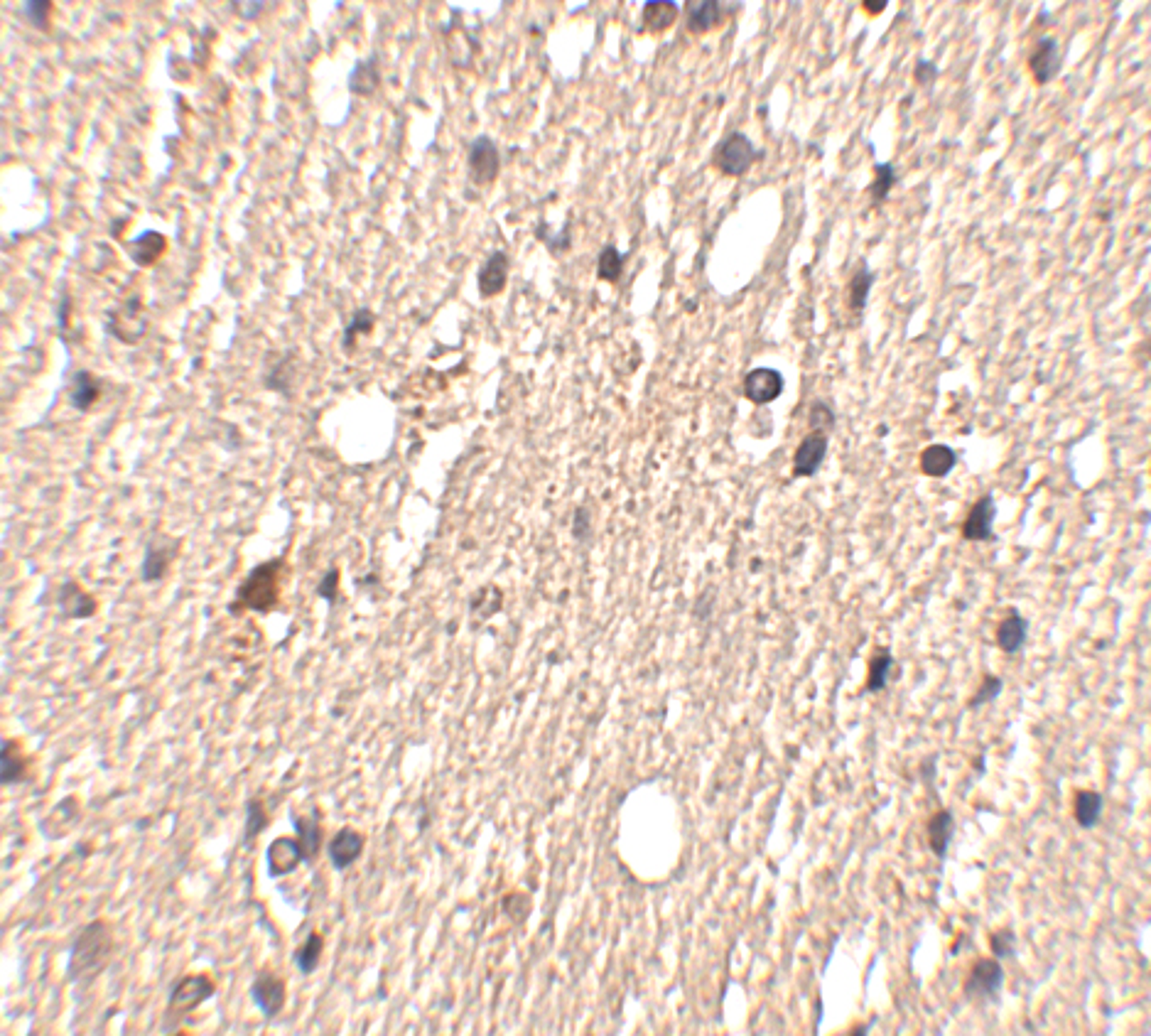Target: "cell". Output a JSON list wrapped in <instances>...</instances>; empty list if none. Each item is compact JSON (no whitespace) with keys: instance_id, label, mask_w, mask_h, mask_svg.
Returning a JSON list of instances; mask_svg holds the SVG:
<instances>
[{"instance_id":"1","label":"cell","mask_w":1151,"mask_h":1036,"mask_svg":"<svg viewBox=\"0 0 1151 1036\" xmlns=\"http://www.w3.org/2000/svg\"><path fill=\"white\" fill-rule=\"evenodd\" d=\"M111 948H113V936L106 921H91L89 926H83L69 951V965H67L69 980L89 985L104 970Z\"/></svg>"},{"instance_id":"2","label":"cell","mask_w":1151,"mask_h":1036,"mask_svg":"<svg viewBox=\"0 0 1151 1036\" xmlns=\"http://www.w3.org/2000/svg\"><path fill=\"white\" fill-rule=\"evenodd\" d=\"M283 560L275 558L263 562L258 568L249 572V577L241 583L236 592V605H231V612L238 607L253 609V612H271L280 599V587H283Z\"/></svg>"},{"instance_id":"3","label":"cell","mask_w":1151,"mask_h":1036,"mask_svg":"<svg viewBox=\"0 0 1151 1036\" xmlns=\"http://www.w3.org/2000/svg\"><path fill=\"white\" fill-rule=\"evenodd\" d=\"M756 160V148L751 138L744 133H729L714 150V167L727 177H742L747 175Z\"/></svg>"},{"instance_id":"4","label":"cell","mask_w":1151,"mask_h":1036,"mask_svg":"<svg viewBox=\"0 0 1151 1036\" xmlns=\"http://www.w3.org/2000/svg\"><path fill=\"white\" fill-rule=\"evenodd\" d=\"M216 992L214 980L209 975H185L179 982H175V988L170 992V1000H167V1014L170 1017H185V1014H190L192 1010H197L202 1002L212 1000Z\"/></svg>"},{"instance_id":"5","label":"cell","mask_w":1151,"mask_h":1036,"mask_svg":"<svg viewBox=\"0 0 1151 1036\" xmlns=\"http://www.w3.org/2000/svg\"><path fill=\"white\" fill-rule=\"evenodd\" d=\"M1002 985H1004V967L999 965L997 958H982L970 970V977L965 982V995L974 1002L997 1000Z\"/></svg>"},{"instance_id":"6","label":"cell","mask_w":1151,"mask_h":1036,"mask_svg":"<svg viewBox=\"0 0 1151 1036\" xmlns=\"http://www.w3.org/2000/svg\"><path fill=\"white\" fill-rule=\"evenodd\" d=\"M250 1000L265 1019H275L286 1007V980L275 973H261L250 985Z\"/></svg>"},{"instance_id":"7","label":"cell","mask_w":1151,"mask_h":1036,"mask_svg":"<svg viewBox=\"0 0 1151 1036\" xmlns=\"http://www.w3.org/2000/svg\"><path fill=\"white\" fill-rule=\"evenodd\" d=\"M467 163H469V172H472V179H474L476 185H491L494 179L499 177V148L487 135H479L474 143H472Z\"/></svg>"},{"instance_id":"8","label":"cell","mask_w":1151,"mask_h":1036,"mask_svg":"<svg viewBox=\"0 0 1151 1036\" xmlns=\"http://www.w3.org/2000/svg\"><path fill=\"white\" fill-rule=\"evenodd\" d=\"M1061 60L1063 57H1061L1056 37H1041L1029 54V72H1032L1033 82L1041 83V86L1053 82L1061 72Z\"/></svg>"},{"instance_id":"9","label":"cell","mask_w":1151,"mask_h":1036,"mask_svg":"<svg viewBox=\"0 0 1151 1036\" xmlns=\"http://www.w3.org/2000/svg\"><path fill=\"white\" fill-rule=\"evenodd\" d=\"M781 394H784V376H781V371L759 366V369L749 371L747 376H744V395H747V401H751V403H773Z\"/></svg>"},{"instance_id":"10","label":"cell","mask_w":1151,"mask_h":1036,"mask_svg":"<svg viewBox=\"0 0 1151 1036\" xmlns=\"http://www.w3.org/2000/svg\"><path fill=\"white\" fill-rule=\"evenodd\" d=\"M995 516H997L995 496H992V494L980 496L977 504L970 509V513H967L965 524H962V538H965V540H974V543L995 540V528H992Z\"/></svg>"},{"instance_id":"11","label":"cell","mask_w":1151,"mask_h":1036,"mask_svg":"<svg viewBox=\"0 0 1151 1036\" xmlns=\"http://www.w3.org/2000/svg\"><path fill=\"white\" fill-rule=\"evenodd\" d=\"M300 862H305V850L297 837H275L265 850V865L271 877H283L295 872Z\"/></svg>"},{"instance_id":"12","label":"cell","mask_w":1151,"mask_h":1036,"mask_svg":"<svg viewBox=\"0 0 1151 1036\" xmlns=\"http://www.w3.org/2000/svg\"><path fill=\"white\" fill-rule=\"evenodd\" d=\"M828 447H830V440H828L825 432H810V435H806L793 454V477H813L820 469V465H822V460L828 454Z\"/></svg>"},{"instance_id":"13","label":"cell","mask_w":1151,"mask_h":1036,"mask_svg":"<svg viewBox=\"0 0 1151 1036\" xmlns=\"http://www.w3.org/2000/svg\"><path fill=\"white\" fill-rule=\"evenodd\" d=\"M479 295L481 298H494L506 287L509 280V256L503 250H496L487 258V263L479 268Z\"/></svg>"},{"instance_id":"14","label":"cell","mask_w":1151,"mask_h":1036,"mask_svg":"<svg viewBox=\"0 0 1151 1036\" xmlns=\"http://www.w3.org/2000/svg\"><path fill=\"white\" fill-rule=\"evenodd\" d=\"M361 852H364V837H361V833H357V830H351V828L339 830V833L332 837L329 847H327L329 862H332L337 870L351 867V865L361 858Z\"/></svg>"},{"instance_id":"15","label":"cell","mask_w":1151,"mask_h":1036,"mask_svg":"<svg viewBox=\"0 0 1151 1036\" xmlns=\"http://www.w3.org/2000/svg\"><path fill=\"white\" fill-rule=\"evenodd\" d=\"M1029 636V621L1021 617L1017 609H1011L997 627V646L1004 654H1019Z\"/></svg>"},{"instance_id":"16","label":"cell","mask_w":1151,"mask_h":1036,"mask_svg":"<svg viewBox=\"0 0 1151 1036\" xmlns=\"http://www.w3.org/2000/svg\"><path fill=\"white\" fill-rule=\"evenodd\" d=\"M172 555H175V543H170L167 538L150 540L143 560L145 583H157V580H163V575L167 572V565H170Z\"/></svg>"},{"instance_id":"17","label":"cell","mask_w":1151,"mask_h":1036,"mask_svg":"<svg viewBox=\"0 0 1151 1036\" xmlns=\"http://www.w3.org/2000/svg\"><path fill=\"white\" fill-rule=\"evenodd\" d=\"M952 830H955V818H952V813L948 808L936 810L933 818L928 821V845H930V852L937 859H943L948 855Z\"/></svg>"},{"instance_id":"18","label":"cell","mask_w":1151,"mask_h":1036,"mask_svg":"<svg viewBox=\"0 0 1151 1036\" xmlns=\"http://www.w3.org/2000/svg\"><path fill=\"white\" fill-rule=\"evenodd\" d=\"M958 462V454L955 450H950L948 445H928L926 450L921 453V472L926 475V477L933 479H943L945 475H950V469L955 467Z\"/></svg>"},{"instance_id":"19","label":"cell","mask_w":1151,"mask_h":1036,"mask_svg":"<svg viewBox=\"0 0 1151 1036\" xmlns=\"http://www.w3.org/2000/svg\"><path fill=\"white\" fill-rule=\"evenodd\" d=\"M722 20V3L717 0H695L688 5V30L695 35L710 33Z\"/></svg>"},{"instance_id":"20","label":"cell","mask_w":1151,"mask_h":1036,"mask_svg":"<svg viewBox=\"0 0 1151 1036\" xmlns=\"http://www.w3.org/2000/svg\"><path fill=\"white\" fill-rule=\"evenodd\" d=\"M165 236L163 234H157V231H145L143 236H138L131 243H123L126 250H128V256H131L133 261L138 263V265H153L163 253H165Z\"/></svg>"},{"instance_id":"21","label":"cell","mask_w":1151,"mask_h":1036,"mask_svg":"<svg viewBox=\"0 0 1151 1036\" xmlns=\"http://www.w3.org/2000/svg\"><path fill=\"white\" fill-rule=\"evenodd\" d=\"M60 605L62 612L67 617H72V619H86V617H91L96 612L94 597L89 595V592H83L76 583H67L62 587Z\"/></svg>"},{"instance_id":"22","label":"cell","mask_w":1151,"mask_h":1036,"mask_svg":"<svg viewBox=\"0 0 1151 1036\" xmlns=\"http://www.w3.org/2000/svg\"><path fill=\"white\" fill-rule=\"evenodd\" d=\"M1103 793H1097V791H1078L1075 793V803H1073V813H1075V821H1078L1080 828H1085V830L1095 828L1100 822V815H1103Z\"/></svg>"},{"instance_id":"23","label":"cell","mask_w":1151,"mask_h":1036,"mask_svg":"<svg viewBox=\"0 0 1151 1036\" xmlns=\"http://www.w3.org/2000/svg\"><path fill=\"white\" fill-rule=\"evenodd\" d=\"M680 15L677 3H646L643 5V27H648L651 33H665L670 25L676 23Z\"/></svg>"},{"instance_id":"24","label":"cell","mask_w":1151,"mask_h":1036,"mask_svg":"<svg viewBox=\"0 0 1151 1036\" xmlns=\"http://www.w3.org/2000/svg\"><path fill=\"white\" fill-rule=\"evenodd\" d=\"M891 666H894V656H891V648L887 646H879L874 648V654H872V661H869V678H866V691L879 692L887 688V683H889V673Z\"/></svg>"},{"instance_id":"25","label":"cell","mask_w":1151,"mask_h":1036,"mask_svg":"<svg viewBox=\"0 0 1151 1036\" xmlns=\"http://www.w3.org/2000/svg\"><path fill=\"white\" fill-rule=\"evenodd\" d=\"M27 772V759L23 751H18L15 742H3V784L12 786L18 781H23Z\"/></svg>"},{"instance_id":"26","label":"cell","mask_w":1151,"mask_h":1036,"mask_svg":"<svg viewBox=\"0 0 1151 1036\" xmlns=\"http://www.w3.org/2000/svg\"><path fill=\"white\" fill-rule=\"evenodd\" d=\"M295 828L297 840H300V845L305 850V862H312V859L317 858V852H320L322 847L320 821H317V815H312V818H295Z\"/></svg>"},{"instance_id":"27","label":"cell","mask_w":1151,"mask_h":1036,"mask_svg":"<svg viewBox=\"0 0 1151 1036\" xmlns=\"http://www.w3.org/2000/svg\"><path fill=\"white\" fill-rule=\"evenodd\" d=\"M101 394V386L96 381L94 376L89 373V371H79V373H74V381H72V405L74 408H79V410H86V408H91L94 401Z\"/></svg>"},{"instance_id":"28","label":"cell","mask_w":1151,"mask_h":1036,"mask_svg":"<svg viewBox=\"0 0 1151 1036\" xmlns=\"http://www.w3.org/2000/svg\"><path fill=\"white\" fill-rule=\"evenodd\" d=\"M379 83H380V74H379V67L373 64V60L358 62L357 69H354L351 76H349V89L358 96L373 94V91L379 89Z\"/></svg>"},{"instance_id":"29","label":"cell","mask_w":1151,"mask_h":1036,"mask_svg":"<svg viewBox=\"0 0 1151 1036\" xmlns=\"http://www.w3.org/2000/svg\"><path fill=\"white\" fill-rule=\"evenodd\" d=\"M872 283H874V275H872V271L866 268L865 261H859V271H857V273L852 275V280H850V310L852 312L865 310L869 290H872Z\"/></svg>"},{"instance_id":"30","label":"cell","mask_w":1151,"mask_h":1036,"mask_svg":"<svg viewBox=\"0 0 1151 1036\" xmlns=\"http://www.w3.org/2000/svg\"><path fill=\"white\" fill-rule=\"evenodd\" d=\"M624 261H626V256L617 250V246H612V243H606L602 253H599V258H597V275L606 280V283H617L619 275L624 271Z\"/></svg>"},{"instance_id":"31","label":"cell","mask_w":1151,"mask_h":1036,"mask_svg":"<svg viewBox=\"0 0 1151 1036\" xmlns=\"http://www.w3.org/2000/svg\"><path fill=\"white\" fill-rule=\"evenodd\" d=\"M322 948H324V941H322L320 933H309L308 941L302 943L295 953V963L300 967V973L309 975V973L317 970V965L322 960Z\"/></svg>"},{"instance_id":"32","label":"cell","mask_w":1151,"mask_h":1036,"mask_svg":"<svg viewBox=\"0 0 1151 1036\" xmlns=\"http://www.w3.org/2000/svg\"><path fill=\"white\" fill-rule=\"evenodd\" d=\"M894 185H896V170L889 163H879L874 165V182H872V187H869V194H872V202L881 204L887 197H889V192L894 190Z\"/></svg>"},{"instance_id":"33","label":"cell","mask_w":1151,"mask_h":1036,"mask_svg":"<svg viewBox=\"0 0 1151 1036\" xmlns=\"http://www.w3.org/2000/svg\"><path fill=\"white\" fill-rule=\"evenodd\" d=\"M268 825V815H265V806H263L261 798H249L246 801V821H243V833H246V843L250 840H256L258 835L263 833V828Z\"/></svg>"},{"instance_id":"34","label":"cell","mask_w":1151,"mask_h":1036,"mask_svg":"<svg viewBox=\"0 0 1151 1036\" xmlns=\"http://www.w3.org/2000/svg\"><path fill=\"white\" fill-rule=\"evenodd\" d=\"M1002 688H1004V680L999 678V676H992V673L985 676V678H982V685H980L977 692L970 698V707H982V705L989 703V700H995L999 692H1002Z\"/></svg>"},{"instance_id":"35","label":"cell","mask_w":1151,"mask_h":1036,"mask_svg":"<svg viewBox=\"0 0 1151 1036\" xmlns=\"http://www.w3.org/2000/svg\"><path fill=\"white\" fill-rule=\"evenodd\" d=\"M835 425V413L825 401H815L810 408V428L813 432H828Z\"/></svg>"},{"instance_id":"36","label":"cell","mask_w":1151,"mask_h":1036,"mask_svg":"<svg viewBox=\"0 0 1151 1036\" xmlns=\"http://www.w3.org/2000/svg\"><path fill=\"white\" fill-rule=\"evenodd\" d=\"M989 945H992V953L997 955V958H1007V955H1014L1017 936H1014V931L1009 929L992 931L989 933Z\"/></svg>"},{"instance_id":"37","label":"cell","mask_w":1151,"mask_h":1036,"mask_svg":"<svg viewBox=\"0 0 1151 1036\" xmlns=\"http://www.w3.org/2000/svg\"><path fill=\"white\" fill-rule=\"evenodd\" d=\"M25 15H27V20L35 25V27L45 30L49 18V3H27L25 5Z\"/></svg>"},{"instance_id":"38","label":"cell","mask_w":1151,"mask_h":1036,"mask_svg":"<svg viewBox=\"0 0 1151 1036\" xmlns=\"http://www.w3.org/2000/svg\"><path fill=\"white\" fill-rule=\"evenodd\" d=\"M936 76H937V69H936V64H933V62L921 60L918 64H916V69H914L916 83H921V86H928V83L936 82Z\"/></svg>"},{"instance_id":"39","label":"cell","mask_w":1151,"mask_h":1036,"mask_svg":"<svg viewBox=\"0 0 1151 1036\" xmlns=\"http://www.w3.org/2000/svg\"><path fill=\"white\" fill-rule=\"evenodd\" d=\"M371 324H373V317H371L366 310L358 312L357 320H354V324H351V327L346 330V346H351V342H354V337H357L358 332H368V330H371Z\"/></svg>"},{"instance_id":"40","label":"cell","mask_w":1151,"mask_h":1036,"mask_svg":"<svg viewBox=\"0 0 1151 1036\" xmlns=\"http://www.w3.org/2000/svg\"><path fill=\"white\" fill-rule=\"evenodd\" d=\"M337 575H339V572L329 570L327 572V577H322V584H320V595L324 597L329 605L337 599V584H339V577H337Z\"/></svg>"},{"instance_id":"41","label":"cell","mask_w":1151,"mask_h":1036,"mask_svg":"<svg viewBox=\"0 0 1151 1036\" xmlns=\"http://www.w3.org/2000/svg\"><path fill=\"white\" fill-rule=\"evenodd\" d=\"M590 516H587V509H580V511L575 513V536L584 540V538L590 536Z\"/></svg>"},{"instance_id":"42","label":"cell","mask_w":1151,"mask_h":1036,"mask_svg":"<svg viewBox=\"0 0 1151 1036\" xmlns=\"http://www.w3.org/2000/svg\"><path fill=\"white\" fill-rule=\"evenodd\" d=\"M862 8H865L866 15H881V12L889 8V3L887 0H865Z\"/></svg>"}]
</instances>
